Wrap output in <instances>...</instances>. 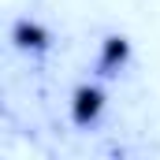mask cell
<instances>
[{
  "label": "cell",
  "instance_id": "1",
  "mask_svg": "<svg viewBox=\"0 0 160 160\" xmlns=\"http://www.w3.org/2000/svg\"><path fill=\"white\" fill-rule=\"evenodd\" d=\"M101 108H104V93L97 86H78L75 89V97H71V119L78 127H89L101 116Z\"/></svg>",
  "mask_w": 160,
  "mask_h": 160
},
{
  "label": "cell",
  "instance_id": "2",
  "mask_svg": "<svg viewBox=\"0 0 160 160\" xmlns=\"http://www.w3.org/2000/svg\"><path fill=\"white\" fill-rule=\"evenodd\" d=\"M127 56H130L127 38H119V34L104 38V48H101V71H104V75H116L123 63H127Z\"/></svg>",
  "mask_w": 160,
  "mask_h": 160
},
{
  "label": "cell",
  "instance_id": "3",
  "mask_svg": "<svg viewBox=\"0 0 160 160\" xmlns=\"http://www.w3.org/2000/svg\"><path fill=\"white\" fill-rule=\"evenodd\" d=\"M15 45H19V48H34V52H41V48L48 45V34L41 30L38 22L19 19V22H15Z\"/></svg>",
  "mask_w": 160,
  "mask_h": 160
}]
</instances>
